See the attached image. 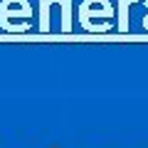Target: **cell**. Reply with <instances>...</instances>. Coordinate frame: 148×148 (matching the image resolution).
<instances>
[{
	"label": "cell",
	"mask_w": 148,
	"mask_h": 148,
	"mask_svg": "<svg viewBox=\"0 0 148 148\" xmlns=\"http://www.w3.org/2000/svg\"><path fill=\"white\" fill-rule=\"evenodd\" d=\"M52 148H57V146H52Z\"/></svg>",
	"instance_id": "obj_7"
},
{
	"label": "cell",
	"mask_w": 148,
	"mask_h": 148,
	"mask_svg": "<svg viewBox=\"0 0 148 148\" xmlns=\"http://www.w3.org/2000/svg\"><path fill=\"white\" fill-rule=\"evenodd\" d=\"M30 20H32V5L22 3L20 8H12V0H0V27L5 32H27L30 30Z\"/></svg>",
	"instance_id": "obj_1"
},
{
	"label": "cell",
	"mask_w": 148,
	"mask_h": 148,
	"mask_svg": "<svg viewBox=\"0 0 148 148\" xmlns=\"http://www.w3.org/2000/svg\"><path fill=\"white\" fill-rule=\"evenodd\" d=\"M52 5L62 8V32H72V0H52Z\"/></svg>",
	"instance_id": "obj_4"
},
{
	"label": "cell",
	"mask_w": 148,
	"mask_h": 148,
	"mask_svg": "<svg viewBox=\"0 0 148 148\" xmlns=\"http://www.w3.org/2000/svg\"><path fill=\"white\" fill-rule=\"evenodd\" d=\"M141 25H143V30L148 32V12H146V15H143V20H141Z\"/></svg>",
	"instance_id": "obj_6"
},
{
	"label": "cell",
	"mask_w": 148,
	"mask_h": 148,
	"mask_svg": "<svg viewBox=\"0 0 148 148\" xmlns=\"http://www.w3.org/2000/svg\"><path fill=\"white\" fill-rule=\"evenodd\" d=\"M49 20H52V0H40V32H49Z\"/></svg>",
	"instance_id": "obj_5"
},
{
	"label": "cell",
	"mask_w": 148,
	"mask_h": 148,
	"mask_svg": "<svg viewBox=\"0 0 148 148\" xmlns=\"http://www.w3.org/2000/svg\"><path fill=\"white\" fill-rule=\"evenodd\" d=\"M114 10H116V5H111V3H104L99 10H94V8L89 5V0H82V5H79V25L84 27L86 32H89V30H91V20L111 22Z\"/></svg>",
	"instance_id": "obj_2"
},
{
	"label": "cell",
	"mask_w": 148,
	"mask_h": 148,
	"mask_svg": "<svg viewBox=\"0 0 148 148\" xmlns=\"http://www.w3.org/2000/svg\"><path fill=\"white\" fill-rule=\"evenodd\" d=\"M138 0H119L116 3V15H119V30L121 32H128V5H133Z\"/></svg>",
	"instance_id": "obj_3"
}]
</instances>
